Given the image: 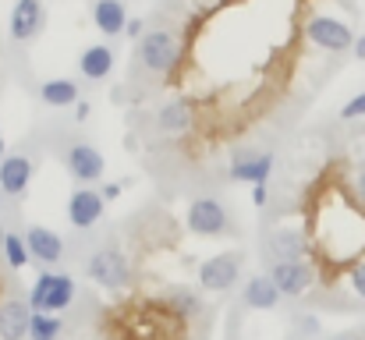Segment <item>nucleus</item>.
Instances as JSON below:
<instances>
[{
    "label": "nucleus",
    "mask_w": 365,
    "mask_h": 340,
    "mask_svg": "<svg viewBox=\"0 0 365 340\" xmlns=\"http://www.w3.org/2000/svg\"><path fill=\"white\" fill-rule=\"evenodd\" d=\"M75 298H78V284L64 269H39L32 287H29V294H25L32 312H50V316L68 312L75 305Z\"/></svg>",
    "instance_id": "nucleus-1"
},
{
    "label": "nucleus",
    "mask_w": 365,
    "mask_h": 340,
    "mask_svg": "<svg viewBox=\"0 0 365 340\" xmlns=\"http://www.w3.org/2000/svg\"><path fill=\"white\" fill-rule=\"evenodd\" d=\"M53 145H57V156L64 160L68 174H71L78 185H100V181H103L107 160H103V153H100L89 138H82V135H57Z\"/></svg>",
    "instance_id": "nucleus-2"
},
{
    "label": "nucleus",
    "mask_w": 365,
    "mask_h": 340,
    "mask_svg": "<svg viewBox=\"0 0 365 340\" xmlns=\"http://www.w3.org/2000/svg\"><path fill=\"white\" fill-rule=\"evenodd\" d=\"M135 61L145 75L153 78H163L178 68L181 61V39L170 32V29H149L138 43H135Z\"/></svg>",
    "instance_id": "nucleus-3"
},
{
    "label": "nucleus",
    "mask_w": 365,
    "mask_h": 340,
    "mask_svg": "<svg viewBox=\"0 0 365 340\" xmlns=\"http://www.w3.org/2000/svg\"><path fill=\"white\" fill-rule=\"evenodd\" d=\"M82 269L103 291H124L131 284V262H128V255L121 252V244H114V241H103L100 248H93L86 255Z\"/></svg>",
    "instance_id": "nucleus-4"
},
{
    "label": "nucleus",
    "mask_w": 365,
    "mask_h": 340,
    "mask_svg": "<svg viewBox=\"0 0 365 340\" xmlns=\"http://www.w3.org/2000/svg\"><path fill=\"white\" fill-rule=\"evenodd\" d=\"M39 160H43V153H39V145H32V138L21 149H14V153L4 156V163H0V192L11 202H21L25 199V192H29L36 170H39Z\"/></svg>",
    "instance_id": "nucleus-5"
},
{
    "label": "nucleus",
    "mask_w": 365,
    "mask_h": 340,
    "mask_svg": "<svg viewBox=\"0 0 365 340\" xmlns=\"http://www.w3.org/2000/svg\"><path fill=\"white\" fill-rule=\"evenodd\" d=\"M185 224L199 237H227V234H235V217L224 206V199H217V195L192 199V206L185 213Z\"/></svg>",
    "instance_id": "nucleus-6"
},
{
    "label": "nucleus",
    "mask_w": 365,
    "mask_h": 340,
    "mask_svg": "<svg viewBox=\"0 0 365 340\" xmlns=\"http://www.w3.org/2000/svg\"><path fill=\"white\" fill-rule=\"evenodd\" d=\"M242 269H245V252H238V248L217 252V255H210L206 262H199L195 284H199L202 291H231V287L242 280Z\"/></svg>",
    "instance_id": "nucleus-7"
},
{
    "label": "nucleus",
    "mask_w": 365,
    "mask_h": 340,
    "mask_svg": "<svg viewBox=\"0 0 365 340\" xmlns=\"http://www.w3.org/2000/svg\"><path fill=\"white\" fill-rule=\"evenodd\" d=\"M305 36L312 46L327 50V53H348L355 46V32L348 21L334 18V14H312L305 21Z\"/></svg>",
    "instance_id": "nucleus-8"
},
{
    "label": "nucleus",
    "mask_w": 365,
    "mask_h": 340,
    "mask_svg": "<svg viewBox=\"0 0 365 340\" xmlns=\"http://www.w3.org/2000/svg\"><path fill=\"white\" fill-rule=\"evenodd\" d=\"M46 29V4L43 0H14L11 18H7V39L14 46L36 43Z\"/></svg>",
    "instance_id": "nucleus-9"
},
{
    "label": "nucleus",
    "mask_w": 365,
    "mask_h": 340,
    "mask_svg": "<svg viewBox=\"0 0 365 340\" xmlns=\"http://www.w3.org/2000/svg\"><path fill=\"white\" fill-rule=\"evenodd\" d=\"M107 213V199L100 195L96 185H75L68 195V224L75 227L78 234H89L93 227L103 220Z\"/></svg>",
    "instance_id": "nucleus-10"
},
{
    "label": "nucleus",
    "mask_w": 365,
    "mask_h": 340,
    "mask_svg": "<svg viewBox=\"0 0 365 340\" xmlns=\"http://www.w3.org/2000/svg\"><path fill=\"white\" fill-rule=\"evenodd\" d=\"M25 244H29V255L39 269H61L64 255H68V241L53 230V227L43 224H29L25 230Z\"/></svg>",
    "instance_id": "nucleus-11"
},
{
    "label": "nucleus",
    "mask_w": 365,
    "mask_h": 340,
    "mask_svg": "<svg viewBox=\"0 0 365 340\" xmlns=\"http://www.w3.org/2000/svg\"><path fill=\"white\" fill-rule=\"evenodd\" d=\"M266 277L277 284V291L284 298H302L312 291L316 284V269L305 262V259H287V262H269Z\"/></svg>",
    "instance_id": "nucleus-12"
},
{
    "label": "nucleus",
    "mask_w": 365,
    "mask_h": 340,
    "mask_svg": "<svg viewBox=\"0 0 365 340\" xmlns=\"http://www.w3.org/2000/svg\"><path fill=\"white\" fill-rule=\"evenodd\" d=\"M273 177V153H259V149H245V153H235L231 160V170H227V181L231 185H269Z\"/></svg>",
    "instance_id": "nucleus-13"
},
{
    "label": "nucleus",
    "mask_w": 365,
    "mask_h": 340,
    "mask_svg": "<svg viewBox=\"0 0 365 340\" xmlns=\"http://www.w3.org/2000/svg\"><path fill=\"white\" fill-rule=\"evenodd\" d=\"M309 234L302 227H273L266 237V259L269 262H287V259H305L309 255Z\"/></svg>",
    "instance_id": "nucleus-14"
},
{
    "label": "nucleus",
    "mask_w": 365,
    "mask_h": 340,
    "mask_svg": "<svg viewBox=\"0 0 365 340\" xmlns=\"http://www.w3.org/2000/svg\"><path fill=\"white\" fill-rule=\"evenodd\" d=\"M114 64H118V50L110 43H93L78 53V78L89 86H100L114 75Z\"/></svg>",
    "instance_id": "nucleus-15"
},
{
    "label": "nucleus",
    "mask_w": 365,
    "mask_h": 340,
    "mask_svg": "<svg viewBox=\"0 0 365 340\" xmlns=\"http://www.w3.org/2000/svg\"><path fill=\"white\" fill-rule=\"evenodd\" d=\"M89 18L103 39H121L131 14H128L124 0H89Z\"/></svg>",
    "instance_id": "nucleus-16"
},
{
    "label": "nucleus",
    "mask_w": 365,
    "mask_h": 340,
    "mask_svg": "<svg viewBox=\"0 0 365 340\" xmlns=\"http://www.w3.org/2000/svg\"><path fill=\"white\" fill-rule=\"evenodd\" d=\"M29 323H32V309L25 298L11 294L0 302V340H29Z\"/></svg>",
    "instance_id": "nucleus-17"
},
{
    "label": "nucleus",
    "mask_w": 365,
    "mask_h": 340,
    "mask_svg": "<svg viewBox=\"0 0 365 340\" xmlns=\"http://www.w3.org/2000/svg\"><path fill=\"white\" fill-rule=\"evenodd\" d=\"M36 96H39V103L43 107H50V110H64V107H75L78 100H82V86L75 82V78H43L39 86H36Z\"/></svg>",
    "instance_id": "nucleus-18"
},
{
    "label": "nucleus",
    "mask_w": 365,
    "mask_h": 340,
    "mask_svg": "<svg viewBox=\"0 0 365 340\" xmlns=\"http://www.w3.org/2000/svg\"><path fill=\"white\" fill-rule=\"evenodd\" d=\"M280 302H284V294L277 291V284H273L266 273H255V277L245 280V287H242L245 309H252V312H273Z\"/></svg>",
    "instance_id": "nucleus-19"
},
{
    "label": "nucleus",
    "mask_w": 365,
    "mask_h": 340,
    "mask_svg": "<svg viewBox=\"0 0 365 340\" xmlns=\"http://www.w3.org/2000/svg\"><path fill=\"white\" fill-rule=\"evenodd\" d=\"M156 124H160L163 135H185V131L192 128V107H188L185 100H170V103L160 107Z\"/></svg>",
    "instance_id": "nucleus-20"
},
{
    "label": "nucleus",
    "mask_w": 365,
    "mask_h": 340,
    "mask_svg": "<svg viewBox=\"0 0 365 340\" xmlns=\"http://www.w3.org/2000/svg\"><path fill=\"white\" fill-rule=\"evenodd\" d=\"M163 302L170 305V312L174 316H181V319H195V316H202L206 309H202V298H199V291H192V287H170L167 294H163Z\"/></svg>",
    "instance_id": "nucleus-21"
},
{
    "label": "nucleus",
    "mask_w": 365,
    "mask_h": 340,
    "mask_svg": "<svg viewBox=\"0 0 365 340\" xmlns=\"http://www.w3.org/2000/svg\"><path fill=\"white\" fill-rule=\"evenodd\" d=\"M29 262H32V255H29L25 234H21V230H7V237H4V266H7L11 273H18V269H25Z\"/></svg>",
    "instance_id": "nucleus-22"
},
{
    "label": "nucleus",
    "mask_w": 365,
    "mask_h": 340,
    "mask_svg": "<svg viewBox=\"0 0 365 340\" xmlns=\"http://www.w3.org/2000/svg\"><path fill=\"white\" fill-rule=\"evenodd\" d=\"M61 337H64V316L32 312V323H29V340H61Z\"/></svg>",
    "instance_id": "nucleus-23"
},
{
    "label": "nucleus",
    "mask_w": 365,
    "mask_h": 340,
    "mask_svg": "<svg viewBox=\"0 0 365 340\" xmlns=\"http://www.w3.org/2000/svg\"><path fill=\"white\" fill-rule=\"evenodd\" d=\"M365 117V93H359L355 100H348L341 107V120H362Z\"/></svg>",
    "instance_id": "nucleus-24"
},
{
    "label": "nucleus",
    "mask_w": 365,
    "mask_h": 340,
    "mask_svg": "<svg viewBox=\"0 0 365 340\" xmlns=\"http://www.w3.org/2000/svg\"><path fill=\"white\" fill-rule=\"evenodd\" d=\"M351 291L365 302V262H355V266H351Z\"/></svg>",
    "instance_id": "nucleus-25"
},
{
    "label": "nucleus",
    "mask_w": 365,
    "mask_h": 340,
    "mask_svg": "<svg viewBox=\"0 0 365 340\" xmlns=\"http://www.w3.org/2000/svg\"><path fill=\"white\" fill-rule=\"evenodd\" d=\"M124 36L138 43V39L145 36V21H142V18H128V25H124Z\"/></svg>",
    "instance_id": "nucleus-26"
},
{
    "label": "nucleus",
    "mask_w": 365,
    "mask_h": 340,
    "mask_svg": "<svg viewBox=\"0 0 365 340\" xmlns=\"http://www.w3.org/2000/svg\"><path fill=\"white\" fill-rule=\"evenodd\" d=\"M100 195H103L107 202H118V199H121V185H114V181H100Z\"/></svg>",
    "instance_id": "nucleus-27"
},
{
    "label": "nucleus",
    "mask_w": 365,
    "mask_h": 340,
    "mask_svg": "<svg viewBox=\"0 0 365 340\" xmlns=\"http://www.w3.org/2000/svg\"><path fill=\"white\" fill-rule=\"evenodd\" d=\"M252 202H255V210H262L269 202V185H255L252 188Z\"/></svg>",
    "instance_id": "nucleus-28"
},
{
    "label": "nucleus",
    "mask_w": 365,
    "mask_h": 340,
    "mask_svg": "<svg viewBox=\"0 0 365 340\" xmlns=\"http://www.w3.org/2000/svg\"><path fill=\"white\" fill-rule=\"evenodd\" d=\"M298 330L312 337V334H319V319L316 316H298Z\"/></svg>",
    "instance_id": "nucleus-29"
},
{
    "label": "nucleus",
    "mask_w": 365,
    "mask_h": 340,
    "mask_svg": "<svg viewBox=\"0 0 365 340\" xmlns=\"http://www.w3.org/2000/svg\"><path fill=\"white\" fill-rule=\"evenodd\" d=\"M89 113H93V107H89L86 100H78V103H75V124H86V120H89Z\"/></svg>",
    "instance_id": "nucleus-30"
},
{
    "label": "nucleus",
    "mask_w": 365,
    "mask_h": 340,
    "mask_svg": "<svg viewBox=\"0 0 365 340\" xmlns=\"http://www.w3.org/2000/svg\"><path fill=\"white\" fill-rule=\"evenodd\" d=\"M355 195H359V202L365 206V170H359V177H355Z\"/></svg>",
    "instance_id": "nucleus-31"
},
{
    "label": "nucleus",
    "mask_w": 365,
    "mask_h": 340,
    "mask_svg": "<svg viewBox=\"0 0 365 340\" xmlns=\"http://www.w3.org/2000/svg\"><path fill=\"white\" fill-rule=\"evenodd\" d=\"M351 53H355L359 61H365V36H359V39H355V46H351Z\"/></svg>",
    "instance_id": "nucleus-32"
},
{
    "label": "nucleus",
    "mask_w": 365,
    "mask_h": 340,
    "mask_svg": "<svg viewBox=\"0 0 365 340\" xmlns=\"http://www.w3.org/2000/svg\"><path fill=\"white\" fill-rule=\"evenodd\" d=\"M7 206H11V199H7V195L0 192V220H4V213H7Z\"/></svg>",
    "instance_id": "nucleus-33"
},
{
    "label": "nucleus",
    "mask_w": 365,
    "mask_h": 340,
    "mask_svg": "<svg viewBox=\"0 0 365 340\" xmlns=\"http://www.w3.org/2000/svg\"><path fill=\"white\" fill-rule=\"evenodd\" d=\"M4 237H7V227H4V220H0V252H4Z\"/></svg>",
    "instance_id": "nucleus-34"
},
{
    "label": "nucleus",
    "mask_w": 365,
    "mask_h": 340,
    "mask_svg": "<svg viewBox=\"0 0 365 340\" xmlns=\"http://www.w3.org/2000/svg\"><path fill=\"white\" fill-rule=\"evenodd\" d=\"M334 340H359L355 334H341V337H334Z\"/></svg>",
    "instance_id": "nucleus-35"
},
{
    "label": "nucleus",
    "mask_w": 365,
    "mask_h": 340,
    "mask_svg": "<svg viewBox=\"0 0 365 340\" xmlns=\"http://www.w3.org/2000/svg\"><path fill=\"white\" fill-rule=\"evenodd\" d=\"M0 163H4V135H0Z\"/></svg>",
    "instance_id": "nucleus-36"
}]
</instances>
